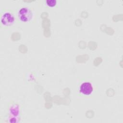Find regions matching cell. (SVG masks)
<instances>
[{
    "label": "cell",
    "mask_w": 123,
    "mask_h": 123,
    "mask_svg": "<svg viewBox=\"0 0 123 123\" xmlns=\"http://www.w3.org/2000/svg\"><path fill=\"white\" fill-rule=\"evenodd\" d=\"M15 16L11 10H5L1 12L0 16V27L3 28H8L13 25L15 22Z\"/></svg>",
    "instance_id": "6da1fadb"
},
{
    "label": "cell",
    "mask_w": 123,
    "mask_h": 123,
    "mask_svg": "<svg viewBox=\"0 0 123 123\" xmlns=\"http://www.w3.org/2000/svg\"><path fill=\"white\" fill-rule=\"evenodd\" d=\"M57 3V1L55 0H47L46 1V3L48 6L50 7H54Z\"/></svg>",
    "instance_id": "277c9868"
},
{
    "label": "cell",
    "mask_w": 123,
    "mask_h": 123,
    "mask_svg": "<svg viewBox=\"0 0 123 123\" xmlns=\"http://www.w3.org/2000/svg\"><path fill=\"white\" fill-rule=\"evenodd\" d=\"M18 20L23 23L30 22L34 17V13L32 10L28 7L20 8L17 12Z\"/></svg>",
    "instance_id": "7a4b0ae2"
},
{
    "label": "cell",
    "mask_w": 123,
    "mask_h": 123,
    "mask_svg": "<svg viewBox=\"0 0 123 123\" xmlns=\"http://www.w3.org/2000/svg\"><path fill=\"white\" fill-rule=\"evenodd\" d=\"M93 91V86L89 82L83 83L80 86V92L84 95H89L92 93Z\"/></svg>",
    "instance_id": "3957f363"
}]
</instances>
